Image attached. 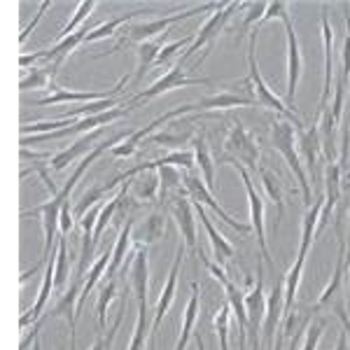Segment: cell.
Masks as SVG:
<instances>
[{
  "label": "cell",
  "instance_id": "obj_18",
  "mask_svg": "<svg viewBox=\"0 0 350 350\" xmlns=\"http://www.w3.org/2000/svg\"><path fill=\"white\" fill-rule=\"evenodd\" d=\"M131 290L135 295L138 304H148V292H150V259H148V247L135 245L131 252Z\"/></svg>",
  "mask_w": 350,
  "mask_h": 350
},
{
  "label": "cell",
  "instance_id": "obj_44",
  "mask_svg": "<svg viewBox=\"0 0 350 350\" xmlns=\"http://www.w3.org/2000/svg\"><path fill=\"white\" fill-rule=\"evenodd\" d=\"M323 332H325V320H318V323L310 325L308 332H306V338H304L301 350H318L320 338H323Z\"/></svg>",
  "mask_w": 350,
  "mask_h": 350
},
{
  "label": "cell",
  "instance_id": "obj_48",
  "mask_svg": "<svg viewBox=\"0 0 350 350\" xmlns=\"http://www.w3.org/2000/svg\"><path fill=\"white\" fill-rule=\"evenodd\" d=\"M75 215H72V211H70V203H66L64 206V211H61V236H68L72 231V219Z\"/></svg>",
  "mask_w": 350,
  "mask_h": 350
},
{
  "label": "cell",
  "instance_id": "obj_41",
  "mask_svg": "<svg viewBox=\"0 0 350 350\" xmlns=\"http://www.w3.org/2000/svg\"><path fill=\"white\" fill-rule=\"evenodd\" d=\"M229 313H231L229 304H224L215 315V332H217L219 350H229Z\"/></svg>",
  "mask_w": 350,
  "mask_h": 350
},
{
  "label": "cell",
  "instance_id": "obj_31",
  "mask_svg": "<svg viewBox=\"0 0 350 350\" xmlns=\"http://www.w3.org/2000/svg\"><path fill=\"white\" fill-rule=\"evenodd\" d=\"M161 42H143L138 44V64H135V72L131 75L133 82H140L145 77V72H150L152 68L157 66V59H159L161 54Z\"/></svg>",
  "mask_w": 350,
  "mask_h": 350
},
{
  "label": "cell",
  "instance_id": "obj_1",
  "mask_svg": "<svg viewBox=\"0 0 350 350\" xmlns=\"http://www.w3.org/2000/svg\"><path fill=\"white\" fill-rule=\"evenodd\" d=\"M255 49H257V26L250 31V40H247V80H250V84H252V92H255L257 105H262V108H267V110L278 112V115L283 117V120L290 122L292 126L297 129V131H304V129H306V124H304L301 117L297 115V110H292L290 105H285L283 98H280V96L267 84V80L262 77Z\"/></svg>",
  "mask_w": 350,
  "mask_h": 350
},
{
  "label": "cell",
  "instance_id": "obj_21",
  "mask_svg": "<svg viewBox=\"0 0 350 350\" xmlns=\"http://www.w3.org/2000/svg\"><path fill=\"white\" fill-rule=\"evenodd\" d=\"M194 203V201H191ZM194 211H196V215H199L201 219V224H203V229H206V234H208V241H211V245H213V252H215V262L222 267V264H227L231 257L236 255V250H234V245L224 239L222 234L217 231L215 224L211 222V217L206 215V211H203V206H199V203H194Z\"/></svg>",
  "mask_w": 350,
  "mask_h": 350
},
{
  "label": "cell",
  "instance_id": "obj_9",
  "mask_svg": "<svg viewBox=\"0 0 350 350\" xmlns=\"http://www.w3.org/2000/svg\"><path fill=\"white\" fill-rule=\"evenodd\" d=\"M131 82V75L122 77L120 82H117V87L112 89H105V92H70V89H64L59 87V84H49V89H52V94L47 96V98H40L36 100V108H44V105H61V103H96V100H105V98H115V94L124 92V87Z\"/></svg>",
  "mask_w": 350,
  "mask_h": 350
},
{
  "label": "cell",
  "instance_id": "obj_24",
  "mask_svg": "<svg viewBox=\"0 0 350 350\" xmlns=\"http://www.w3.org/2000/svg\"><path fill=\"white\" fill-rule=\"evenodd\" d=\"M196 318H199V285L191 283V297L185 306V315H183V329H180V338L175 343L173 350H185L189 343V338H194V327H196Z\"/></svg>",
  "mask_w": 350,
  "mask_h": 350
},
{
  "label": "cell",
  "instance_id": "obj_28",
  "mask_svg": "<svg viewBox=\"0 0 350 350\" xmlns=\"http://www.w3.org/2000/svg\"><path fill=\"white\" fill-rule=\"evenodd\" d=\"M150 12H152V8H138V10H131V12H126V14L115 16V19H110V21H103V24H98L96 28H92V31H89L87 42H98V40H103V38H108V36H115L117 28H120V26L129 24V21L135 19V16L150 14Z\"/></svg>",
  "mask_w": 350,
  "mask_h": 350
},
{
  "label": "cell",
  "instance_id": "obj_13",
  "mask_svg": "<svg viewBox=\"0 0 350 350\" xmlns=\"http://www.w3.org/2000/svg\"><path fill=\"white\" fill-rule=\"evenodd\" d=\"M183 255H185V247L178 245V252H175L171 271H168V280H166V285H163V290L159 295V301H157V306H154V318H152V329H150L152 334H157L163 315L171 310L173 301H175V290H178V275H180V267H183Z\"/></svg>",
  "mask_w": 350,
  "mask_h": 350
},
{
  "label": "cell",
  "instance_id": "obj_16",
  "mask_svg": "<svg viewBox=\"0 0 350 350\" xmlns=\"http://www.w3.org/2000/svg\"><path fill=\"white\" fill-rule=\"evenodd\" d=\"M338 199H341V166H338V163H327V168H325V206H323V213H320L315 239H318V236L325 231L327 224H329L332 213H334Z\"/></svg>",
  "mask_w": 350,
  "mask_h": 350
},
{
  "label": "cell",
  "instance_id": "obj_39",
  "mask_svg": "<svg viewBox=\"0 0 350 350\" xmlns=\"http://www.w3.org/2000/svg\"><path fill=\"white\" fill-rule=\"evenodd\" d=\"M159 175L157 171L145 173V178L140 183H135V199L138 201H154L157 199V191H159Z\"/></svg>",
  "mask_w": 350,
  "mask_h": 350
},
{
  "label": "cell",
  "instance_id": "obj_46",
  "mask_svg": "<svg viewBox=\"0 0 350 350\" xmlns=\"http://www.w3.org/2000/svg\"><path fill=\"white\" fill-rule=\"evenodd\" d=\"M152 143L157 145H166V148H178V145L187 143L189 135H183V133H157V135H150Z\"/></svg>",
  "mask_w": 350,
  "mask_h": 350
},
{
  "label": "cell",
  "instance_id": "obj_27",
  "mask_svg": "<svg viewBox=\"0 0 350 350\" xmlns=\"http://www.w3.org/2000/svg\"><path fill=\"white\" fill-rule=\"evenodd\" d=\"M163 229H166V219H163V215L161 213H152L143 224H138V227L133 229V241L138 243V245L148 247L161 239Z\"/></svg>",
  "mask_w": 350,
  "mask_h": 350
},
{
  "label": "cell",
  "instance_id": "obj_40",
  "mask_svg": "<svg viewBox=\"0 0 350 350\" xmlns=\"http://www.w3.org/2000/svg\"><path fill=\"white\" fill-rule=\"evenodd\" d=\"M157 175H159V187H161V196H166L171 189H178L183 185V173L175 166H159L157 168Z\"/></svg>",
  "mask_w": 350,
  "mask_h": 350
},
{
  "label": "cell",
  "instance_id": "obj_15",
  "mask_svg": "<svg viewBox=\"0 0 350 350\" xmlns=\"http://www.w3.org/2000/svg\"><path fill=\"white\" fill-rule=\"evenodd\" d=\"M329 5L323 3V14H320V24H323V47H325V87H323V98H320V108L318 112L323 115L327 110V103H329L332 96V75H334V31L329 26Z\"/></svg>",
  "mask_w": 350,
  "mask_h": 350
},
{
  "label": "cell",
  "instance_id": "obj_37",
  "mask_svg": "<svg viewBox=\"0 0 350 350\" xmlns=\"http://www.w3.org/2000/svg\"><path fill=\"white\" fill-rule=\"evenodd\" d=\"M117 295V283L115 280H108L98 292V299H96V315H98V327L100 332L105 329V315H108V308L112 304V299Z\"/></svg>",
  "mask_w": 350,
  "mask_h": 350
},
{
  "label": "cell",
  "instance_id": "obj_10",
  "mask_svg": "<svg viewBox=\"0 0 350 350\" xmlns=\"http://www.w3.org/2000/svg\"><path fill=\"white\" fill-rule=\"evenodd\" d=\"M285 36H287V92H285V98L292 108V105H295L299 80H301V70H304L301 44H299V38L295 33V26H292V19L285 21Z\"/></svg>",
  "mask_w": 350,
  "mask_h": 350
},
{
  "label": "cell",
  "instance_id": "obj_32",
  "mask_svg": "<svg viewBox=\"0 0 350 350\" xmlns=\"http://www.w3.org/2000/svg\"><path fill=\"white\" fill-rule=\"evenodd\" d=\"M259 178H262V185H264V189H267V196L271 201H273V206L278 208V219H275V231H278V224H280V219H283L285 215V199H283V189H280V183H278V178H275L273 173L269 171V168H264V166H259Z\"/></svg>",
  "mask_w": 350,
  "mask_h": 350
},
{
  "label": "cell",
  "instance_id": "obj_6",
  "mask_svg": "<svg viewBox=\"0 0 350 350\" xmlns=\"http://www.w3.org/2000/svg\"><path fill=\"white\" fill-rule=\"evenodd\" d=\"M245 8H247V3H227L222 10H219V12L213 14L211 19H208L206 24L199 28V33L194 36V42H191L187 52L183 54V61H187L189 56L199 52L201 47H206L208 54H211L213 44H215V40L219 38V33L227 28V24L231 21V16H234V12H239V10H245Z\"/></svg>",
  "mask_w": 350,
  "mask_h": 350
},
{
  "label": "cell",
  "instance_id": "obj_12",
  "mask_svg": "<svg viewBox=\"0 0 350 350\" xmlns=\"http://www.w3.org/2000/svg\"><path fill=\"white\" fill-rule=\"evenodd\" d=\"M171 217L178 224V231L183 234L185 239V247L189 252H194L199 257V236H196V215H194V203L187 199H175L171 203Z\"/></svg>",
  "mask_w": 350,
  "mask_h": 350
},
{
  "label": "cell",
  "instance_id": "obj_29",
  "mask_svg": "<svg viewBox=\"0 0 350 350\" xmlns=\"http://www.w3.org/2000/svg\"><path fill=\"white\" fill-rule=\"evenodd\" d=\"M110 257H112V250L108 252L105 250L103 255H100L96 262L92 264V269H89V273L84 275V287H82V295H80V301H77V315L82 313V308H84V304H87V297H89V292L94 290L96 283H98L100 278H105V271H108L110 267Z\"/></svg>",
  "mask_w": 350,
  "mask_h": 350
},
{
  "label": "cell",
  "instance_id": "obj_22",
  "mask_svg": "<svg viewBox=\"0 0 350 350\" xmlns=\"http://www.w3.org/2000/svg\"><path fill=\"white\" fill-rule=\"evenodd\" d=\"M133 219H126V224L120 229V236H117L115 241V247H112V257H110V267L105 271V283L108 280H115V275L120 273V269L124 267V259L129 255V247H131L133 243Z\"/></svg>",
  "mask_w": 350,
  "mask_h": 350
},
{
  "label": "cell",
  "instance_id": "obj_35",
  "mask_svg": "<svg viewBox=\"0 0 350 350\" xmlns=\"http://www.w3.org/2000/svg\"><path fill=\"white\" fill-rule=\"evenodd\" d=\"M96 10V0H84V3L77 5L75 14H72V19L68 21V24L59 31V40H64V38H70L72 33H77V28L82 26V21L87 19V16H92V12Z\"/></svg>",
  "mask_w": 350,
  "mask_h": 350
},
{
  "label": "cell",
  "instance_id": "obj_11",
  "mask_svg": "<svg viewBox=\"0 0 350 350\" xmlns=\"http://www.w3.org/2000/svg\"><path fill=\"white\" fill-rule=\"evenodd\" d=\"M245 310H247V334L252 338V348L257 350V329L264 323L267 315V295H264V280H262V262L257 264V283L245 295Z\"/></svg>",
  "mask_w": 350,
  "mask_h": 350
},
{
  "label": "cell",
  "instance_id": "obj_20",
  "mask_svg": "<svg viewBox=\"0 0 350 350\" xmlns=\"http://www.w3.org/2000/svg\"><path fill=\"white\" fill-rule=\"evenodd\" d=\"M56 290V285H54V259L52 262L44 267V275H42V285H40V292H38V299H36V304L31 306V310H26L24 315H21V320H19V325H21V329H26L28 325H36L38 320L42 318V313H47V304H49V297H52V292Z\"/></svg>",
  "mask_w": 350,
  "mask_h": 350
},
{
  "label": "cell",
  "instance_id": "obj_23",
  "mask_svg": "<svg viewBox=\"0 0 350 350\" xmlns=\"http://www.w3.org/2000/svg\"><path fill=\"white\" fill-rule=\"evenodd\" d=\"M191 148H194V159H196V168L201 171V178L203 183H206L208 189L215 187V157L211 154V150H208V143H206V135L199 133L194 140H191Z\"/></svg>",
  "mask_w": 350,
  "mask_h": 350
},
{
  "label": "cell",
  "instance_id": "obj_53",
  "mask_svg": "<svg viewBox=\"0 0 350 350\" xmlns=\"http://www.w3.org/2000/svg\"><path fill=\"white\" fill-rule=\"evenodd\" d=\"M33 350H40V338H38V341L33 343Z\"/></svg>",
  "mask_w": 350,
  "mask_h": 350
},
{
  "label": "cell",
  "instance_id": "obj_36",
  "mask_svg": "<svg viewBox=\"0 0 350 350\" xmlns=\"http://www.w3.org/2000/svg\"><path fill=\"white\" fill-rule=\"evenodd\" d=\"M105 194H108V187H105V185H98V187L87 189V191H84V194L80 196V201L75 203V211H72V215L82 219L89 211H92L94 206H98V201L103 199Z\"/></svg>",
  "mask_w": 350,
  "mask_h": 350
},
{
  "label": "cell",
  "instance_id": "obj_34",
  "mask_svg": "<svg viewBox=\"0 0 350 350\" xmlns=\"http://www.w3.org/2000/svg\"><path fill=\"white\" fill-rule=\"evenodd\" d=\"M68 273H70V257H68V243L66 236H59V250L54 257V285L61 290L68 283Z\"/></svg>",
  "mask_w": 350,
  "mask_h": 350
},
{
  "label": "cell",
  "instance_id": "obj_33",
  "mask_svg": "<svg viewBox=\"0 0 350 350\" xmlns=\"http://www.w3.org/2000/svg\"><path fill=\"white\" fill-rule=\"evenodd\" d=\"M304 264H306V257H299L297 255V262L292 264L290 273L285 275V306H283V318L292 315V304H295V297H297V290H299V283H301V273H304Z\"/></svg>",
  "mask_w": 350,
  "mask_h": 350
},
{
  "label": "cell",
  "instance_id": "obj_49",
  "mask_svg": "<svg viewBox=\"0 0 350 350\" xmlns=\"http://www.w3.org/2000/svg\"><path fill=\"white\" fill-rule=\"evenodd\" d=\"M334 350H348V332H341V334H338V341H336Z\"/></svg>",
  "mask_w": 350,
  "mask_h": 350
},
{
  "label": "cell",
  "instance_id": "obj_19",
  "mask_svg": "<svg viewBox=\"0 0 350 350\" xmlns=\"http://www.w3.org/2000/svg\"><path fill=\"white\" fill-rule=\"evenodd\" d=\"M299 152H301L304 166L306 173L313 175V180L318 178V166H320V152H323V138H320V129L306 126L304 131H299Z\"/></svg>",
  "mask_w": 350,
  "mask_h": 350
},
{
  "label": "cell",
  "instance_id": "obj_45",
  "mask_svg": "<svg viewBox=\"0 0 350 350\" xmlns=\"http://www.w3.org/2000/svg\"><path fill=\"white\" fill-rule=\"evenodd\" d=\"M247 10L250 12L245 14V19H243V28H255L259 21H262V16H264V12H267V3H250L247 5Z\"/></svg>",
  "mask_w": 350,
  "mask_h": 350
},
{
  "label": "cell",
  "instance_id": "obj_25",
  "mask_svg": "<svg viewBox=\"0 0 350 350\" xmlns=\"http://www.w3.org/2000/svg\"><path fill=\"white\" fill-rule=\"evenodd\" d=\"M168 122V117H166V112H163L161 117H157L154 122H150L148 126L145 129H138V131H131V135H129L124 143H120V145H115L110 152H112V157H117V159H124V157H131V154H135V150H138V145L143 143L145 138H150L152 135V131H154L159 124H166Z\"/></svg>",
  "mask_w": 350,
  "mask_h": 350
},
{
  "label": "cell",
  "instance_id": "obj_2",
  "mask_svg": "<svg viewBox=\"0 0 350 350\" xmlns=\"http://www.w3.org/2000/svg\"><path fill=\"white\" fill-rule=\"evenodd\" d=\"M224 5H227V3H201V5H196V8H191V10H183L180 14L163 16V19L148 21V24H133V26H129L126 31H122V38L117 40L115 47L108 49V52H103V54H98L96 59H100V56H105V54H117L120 49L129 47V44H133V42H138V44L150 42V38L161 36V33L166 36L168 28H171L173 24H178V21L191 19V16L206 14V12H219V10H222Z\"/></svg>",
  "mask_w": 350,
  "mask_h": 350
},
{
  "label": "cell",
  "instance_id": "obj_47",
  "mask_svg": "<svg viewBox=\"0 0 350 350\" xmlns=\"http://www.w3.org/2000/svg\"><path fill=\"white\" fill-rule=\"evenodd\" d=\"M49 8H52V3H49V0H44V3H40V10H38L36 19H33V21H31V24H28V26L24 28V31H21V36H19V42H21V44H24V42L28 40V38H31V33H33V31H36V26H38V24H40L42 14H44V12H47V10H49Z\"/></svg>",
  "mask_w": 350,
  "mask_h": 350
},
{
  "label": "cell",
  "instance_id": "obj_43",
  "mask_svg": "<svg viewBox=\"0 0 350 350\" xmlns=\"http://www.w3.org/2000/svg\"><path fill=\"white\" fill-rule=\"evenodd\" d=\"M194 42L191 38H183V40H175V42H171V44H163L161 47V54H159V59H157V66L154 68H161L163 64H168V61L173 59L175 56V52L178 49H183V47H187L189 49V44Z\"/></svg>",
  "mask_w": 350,
  "mask_h": 350
},
{
  "label": "cell",
  "instance_id": "obj_38",
  "mask_svg": "<svg viewBox=\"0 0 350 350\" xmlns=\"http://www.w3.org/2000/svg\"><path fill=\"white\" fill-rule=\"evenodd\" d=\"M54 80L49 77V72H47V68H31V70L26 72L24 77H21V82H19V89L21 92H36V89H44V87H49Z\"/></svg>",
  "mask_w": 350,
  "mask_h": 350
},
{
  "label": "cell",
  "instance_id": "obj_26",
  "mask_svg": "<svg viewBox=\"0 0 350 350\" xmlns=\"http://www.w3.org/2000/svg\"><path fill=\"white\" fill-rule=\"evenodd\" d=\"M323 206H325V199L315 201L313 206H308L306 215H304V219H301V245H299V257H308V250L315 241V231H318Z\"/></svg>",
  "mask_w": 350,
  "mask_h": 350
},
{
  "label": "cell",
  "instance_id": "obj_50",
  "mask_svg": "<svg viewBox=\"0 0 350 350\" xmlns=\"http://www.w3.org/2000/svg\"><path fill=\"white\" fill-rule=\"evenodd\" d=\"M92 350H108V348H105V336H103V334L96 336V341H94Z\"/></svg>",
  "mask_w": 350,
  "mask_h": 350
},
{
  "label": "cell",
  "instance_id": "obj_17",
  "mask_svg": "<svg viewBox=\"0 0 350 350\" xmlns=\"http://www.w3.org/2000/svg\"><path fill=\"white\" fill-rule=\"evenodd\" d=\"M100 133H103V129H96V131L92 133H84L82 138H77L75 143L70 145V148L61 150L59 154H54L52 159H49V168H54V171H64V168L70 166L72 161H77L84 154H92V152L96 150V145H98V138Z\"/></svg>",
  "mask_w": 350,
  "mask_h": 350
},
{
  "label": "cell",
  "instance_id": "obj_14",
  "mask_svg": "<svg viewBox=\"0 0 350 350\" xmlns=\"http://www.w3.org/2000/svg\"><path fill=\"white\" fill-rule=\"evenodd\" d=\"M285 283L278 280L271 290V295L267 297V315H264L262 332H264V350H273V338L278 323L283 320V306H285Z\"/></svg>",
  "mask_w": 350,
  "mask_h": 350
},
{
  "label": "cell",
  "instance_id": "obj_30",
  "mask_svg": "<svg viewBox=\"0 0 350 350\" xmlns=\"http://www.w3.org/2000/svg\"><path fill=\"white\" fill-rule=\"evenodd\" d=\"M346 252H348V243L346 239H341V243H338V257H336V267H334V275H332L329 285L323 290V295H320L318 304H315V310H320L323 306H327V304L332 301V299L336 297L338 287H341L343 283V262H346Z\"/></svg>",
  "mask_w": 350,
  "mask_h": 350
},
{
  "label": "cell",
  "instance_id": "obj_54",
  "mask_svg": "<svg viewBox=\"0 0 350 350\" xmlns=\"http://www.w3.org/2000/svg\"><path fill=\"white\" fill-rule=\"evenodd\" d=\"M241 350H245V343H241Z\"/></svg>",
  "mask_w": 350,
  "mask_h": 350
},
{
  "label": "cell",
  "instance_id": "obj_7",
  "mask_svg": "<svg viewBox=\"0 0 350 350\" xmlns=\"http://www.w3.org/2000/svg\"><path fill=\"white\" fill-rule=\"evenodd\" d=\"M231 166L239 171L243 185H245V191H247V203H250V227L252 231L257 234V245H259V255L264 257V262L273 269V257H271V250H269V243H267V231H264V201L262 196L257 194L255 185H252V178H250V171L241 166V163H231Z\"/></svg>",
  "mask_w": 350,
  "mask_h": 350
},
{
  "label": "cell",
  "instance_id": "obj_51",
  "mask_svg": "<svg viewBox=\"0 0 350 350\" xmlns=\"http://www.w3.org/2000/svg\"><path fill=\"white\" fill-rule=\"evenodd\" d=\"M194 346H196V350H206V346H203V338H201L199 332H194Z\"/></svg>",
  "mask_w": 350,
  "mask_h": 350
},
{
  "label": "cell",
  "instance_id": "obj_3",
  "mask_svg": "<svg viewBox=\"0 0 350 350\" xmlns=\"http://www.w3.org/2000/svg\"><path fill=\"white\" fill-rule=\"evenodd\" d=\"M217 163H241L245 171H259V145L255 135L243 126L241 120H231L222 152H217Z\"/></svg>",
  "mask_w": 350,
  "mask_h": 350
},
{
  "label": "cell",
  "instance_id": "obj_42",
  "mask_svg": "<svg viewBox=\"0 0 350 350\" xmlns=\"http://www.w3.org/2000/svg\"><path fill=\"white\" fill-rule=\"evenodd\" d=\"M271 19H280L285 24V21H290V12H287V3H283V0H275V3H267V12H264L262 16V21L257 24L259 26H264L267 21Z\"/></svg>",
  "mask_w": 350,
  "mask_h": 350
},
{
  "label": "cell",
  "instance_id": "obj_8",
  "mask_svg": "<svg viewBox=\"0 0 350 350\" xmlns=\"http://www.w3.org/2000/svg\"><path fill=\"white\" fill-rule=\"evenodd\" d=\"M183 185H185V189H187V194H189V201L199 203V206H203V208H211V211L215 213V215L222 219L224 224H229L234 231H239V234H250V231H252L250 224L236 222V219L231 217L222 206H219V203L215 201V196L211 194V189L206 187V183H203L199 175L183 173Z\"/></svg>",
  "mask_w": 350,
  "mask_h": 350
},
{
  "label": "cell",
  "instance_id": "obj_4",
  "mask_svg": "<svg viewBox=\"0 0 350 350\" xmlns=\"http://www.w3.org/2000/svg\"><path fill=\"white\" fill-rule=\"evenodd\" d=\"M271 143H273V150H278L283 154L285 163L290 166L292 175L297 178L299 189H301L304 203L306 206H313V189H310V178L306 173V166H304L301 157L297 154L295 150V126H292L287 120H275L271 124Z\"/></svg>",
  "mask_w": 350,
  "mask_h": 350
},
{
  "label": "cell",
  "instance_id": "obj_52",
  "mask_svg": "<svg viewBox=\"0 0 350 350\" xmlns=\"http://www.w3.org/2000/svg\"><path fill=\"white\" fill-rule=\"evenodd\" d=\"M343 16H346V31H348V38H350V12H348V3H343Z\"/></svg>",
  "mask_w": 350,
  "mask_h": 350
},
{
  "label": "cell",
  "instance_id": "obj_5",
  "mask_svg": "<svg viewBox=\"0 0 350 350\" xmlns=\"http://www.w3.org/2000/svg\"><path fill=\"white\" fill-rule=\"evenodd\" d=\"M191 70H187L185 68V61L180 59L178 64H175L173 68H168L166 72L157 80L154 84H152L150 89H145V92H140L138 96H133V98H129V100H124V105H126L129 110L133 108V105H138V103H148V100H154L157 96H161V94H166V92H173V89H183V87H196V84H203V87H211L213 80L211 77H191L189 75Z\"/></svg>",
  "mask_w": 350,
  "mask_h": 350
}]
</instances>
